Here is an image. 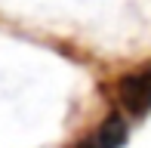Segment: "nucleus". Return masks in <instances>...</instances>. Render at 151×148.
<instances>
[{
    "label": "nucleus",
    "mask_w": 151,
    "mask_h": 148,
    "mask_svg": "<svg viewBox=\"0 0 151 148\" xmlns=\"http://www.w3.org/2000/svg\"><path fill=\"white\" fill-rule=\"evenodd\" d=\"M120 99H123V108L129 114H148L151 111V71L133 74L129 80L120 83Z\"/></svg>",
    "instance_id": "nucleus-1"
},
{
    "label": "nucleus",
    "mask_w": 151,
    "mask_h": 148,
    "mask_svg": "<svg viewBox=\"0 0 151 148\" xmlns=\"http://www.w3.org/2000/svg\"><path fill=\"white\" fill-rule=\"evenodd\" d=\"M127 136H129L127 120H123L120 114H114V117H108L105 124H102L99 130L86 139V142H80L77 148H123Z\"/></svg>",
    "instance_id": "nucleus-2"
}]
</instances>
